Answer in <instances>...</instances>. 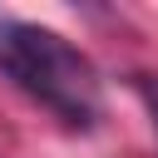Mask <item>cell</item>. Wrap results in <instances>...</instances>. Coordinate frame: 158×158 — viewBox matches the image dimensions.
<instances>
[{"mask_svg":"<svg viewBox=\"0 0 158 158\" xmlns=\"http://www.w3.org/2000/svg\"><path fill=\"white\" fill-rule=\"evenodd\" d=\"M0 74L44 104L64 128H94L104 118V89L94 59L64 35L0 15Z\"/></svg>","mask_w":158,"mask_h":158,"instance_id":"6da1fadb","label":"cell"},{"mask_svg":"<svg viewBox=\"0 0 158 158\" xmlns=\"http://www.w3.org/2000/svg\"><path fill=\"white\" fill-rule=\"evenodd\" d=\"M133 94L143 99V109L153 118V133H158V74H133Z\"/></svg>","mask_w":158,"mask_h":158,"instance_id":"7a4b0ae2","label":"cell"}]
</instances>
